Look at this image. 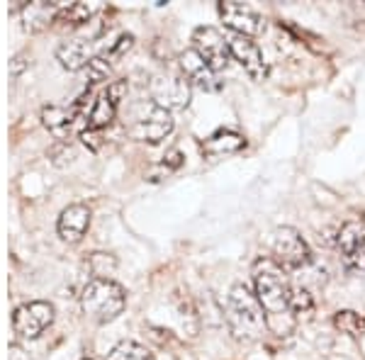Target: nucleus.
I'll return each mask as SVG.
<instances>
[{
	"label": "nucleus",
	"mask_w": 365,
	"mask_h": 360,
	"mask_svg": "<svg viewBox=\"0 0 365 360\" xmlns=\"http://www.w3.org/2000/svg\"><path fill=\"white\" fill-rule=\"evenodd\" d=\"M253 294L263 307L268 329L275 336H290L297 326V319L292 314L290 297L292 287L285 275V268H280L273 258H258L253 263Z\"/></svg>",
	"instance_id": "obj_1"
},
{
	"label": "nucleus",
	"mask_w": 365,
	"mask_h": 360,
	"mask_svg": "<svg viewBox=\"0 0 365 360\" xmlns=\"http://www.w3.org/2000/svg\"><path fill=\"white\" fill-rule=\"evenodd\" d=\"M217 10H220V17L222 22L232 29L234 34H241V37H256V34H261L263 29V17L256 13L253 8L244 3H220L217 5Z\"/></svg>",
	"instance_id": "obj_11"
},
{
	"label": "nucleus",
	"mask_w": 365,
	"mask_h": 360,
	"mask_svg": "<svg viewBox=\"0 0 365 360\" xmlns=\"http://www.w3.org/2000/svg\"><path fill=\"white\" fill-rule=\"evenodd\" d=\"M290 307H292V314H295V319H299V317L309 319L312 314H314V299H312V294L307 290H302V287L292 290Z\"/></svg>",
	"instance_id": "obj_22"
},
{
	"label": "nucleus",
	"mask_w": 365,
	"mask_h": 360,
	"mask_svg": "<svg viewBox=\"0 0 365 360\" xmlns=\"http://www.w3.org/2000/svg\"><path fill=\"white\" fill-rule=\"evenodd\" d=\"M22 66H25V63H22V56H15V58H13V76L20 73Z\"/></svg>",
	"instance_id": "obj_23"
},
{
	"label": "nucleus",
	"mask_w": 365,
	"mask_h": 360,
	"mask_svg": "<svg viewBox=\"0 0 365 360\" xmlns=\"http://www.w3.org/2000/svg\"><path fill=\"white\" fill-rule=\"evenodd\" d=\"M93 17V8L86 3H61L56 22H66V25H86Z\"/></svg>",
	"instance_id": "obj_21"
},
{
	"label": "nucleus",
	"mask_w": 365,
	"mask_h": 360,
	"mask_svg": "<svg viewBox=\"0 0 365 360\" xmlns=\"http://www.w3.org/2000/svg\"><path fill=\"white\" fill-rule=\"evenodd\" d=\"M56 58L61 61V66L68 71L86 68L88 63L96 58L93 56V42L91 39H71V42H63L56 49Z\"/></svg>",
	"instance_id": "obj_17"
},
{
	"label": "nucleus",
	"mask_w": 365,
	"mask_h": 360,
	"mask_svg": "<svg viewBox=\"0 0 365 360\" xmlns=\"http://www.w3.org/2000/svg\"><path fill=\"white\" fill-rule=\"evenodd\" d=\"M127 304L125 290L110 277H93L86 282L83 292H81V307H83L86 317L98 324H108L122 314Z\"/></svg>",
	"instance_id": "obj_3"
},
{
	"label": "nucleus",
	"mask_w": 365,
	"mask_h": 360,
	"mask_svg": "<svg viewBox=\"0 0 365 360\" xmlns=\"http://www.w3.org/2000/svg\"><path fill=\"white\" fill-rule=\"evenodd\" d=\"M246 146V139L241 137L239 132H232V129H220L212 137L202 141V153L207 158H220V156H232V153H239Z\"/></svg>",
	"instance_id": "obj_16"
},
{
	"label": "nucleus",
	"mask_w": 365,
	"mask_h": 360,
	"mask_svg": "<svg viewBox=\"0 0 365 360\" xmlns=\"http://www.w3.org/2000/svg\"><path fill=\"white\" fill-rule=\"evenodd\" d=\"M225 319L234 339L244 341V344L258 341L263 329H268L261 302H258L256 294H251L246 285H234L229 290L225 304Z\"/></svg>",
	"instance_id": "obj_2"
},
{
	"label": "nucleus",
	"mask_w": 365,
	"mask_h": 360,
	"mask_svg": "<svg viewBox=\"0 0 365 360\" xmlns=\"http://www.w3.org/2000/svg\"><path fill=\"white\" fill-rule=\"evenodd\" d=\"M108 360H154V353L146 346L134 344V341H122L110 351Z\"/></svg>",
	"instance_id": "obj_20"
},
{
	"label": "nucleus",
	"mask_w": 365,
	"mask_h": 360,
	"mask_svg": "<svg viewBox=\"0 0 365 360\" xmlns=\"http://www.w3.org/2000/svg\"><path fill=\"white\" fill-rule=\"evenodd\" d=\"M173 132V115L156 105L154 100H144L132 110V122H129V134L146 144H161L168 134Z\"/></svg>",
	"instance_id": "obj_4"
},
{
	"label": "nucleus",
	"mask_w": 365,
	"mask_h": 360,
	"mask_svg": "<svg viewBox=\"0 0 365 360\" xmlns=\"http://www.w3.org/2000/svg\"><path fill=\"white\" fill-rule=\"evenodd\" d=\"M54 322V307L42 299L20 304L13 312V329L20 339H39Z\"/></svg>",
	"instance_id": "obj_7"
},
{
	"label": "nucleus",
	"mask_w": 365,
	"mask_h": 360,
	"mask_svg": "<svg viewBox=\"0 0 365 360\" xmlns=\"http://www.w3.org/2000/svg\"><path fill=\"white\" fill-rule=\"evenodd\" d=\"M192 49L205 58V63L220 73L229 66V58H232V49H229V37L220 32L217 27H197L192 32Z\"/></svg>",
	"instance_id": "obj_6"
},
{
	"label": "nucleus",
	"mask_w": 365,
	"mask_h": 360,
	"mask_svg": "<svg viewBox=\"0 0 365 360\" xmlns=\"http://www.w3.org/2000/svg\"><path fill=\"white\" fill-rule=\"evenodd\" d=\"M58 10H61V3H44V0H37V3H29L25 10H22V22H25V29L29 32H39L46 25L56 22Z\"/></svg>",
	"instance_id": "obj_18"
},
{
	"label": "nucleus",
	"mask_w": 365,
	"mask_h": 360,
	"mask_svg": "<svg viewBox=\"0 0 365 360\" xmlns=\"http://www.w3.org/2000/svg\"><path fill=\"white\" fill-rule=\"evenodd\" d=\"M88 227H91V210L86 205H68L58 217L56 232L66 244H78L86 236Z\"/></svg>",
	"instance_id": "obj_14"
},
{
	"label": "nucleus",
	"mask_w": 365,
	"mask_h": 360,
	"mask_svg": "<svg viewBox=\"0 0 365 360\" xmlns=\"http://www.w3.org/2000/svg\"><path fill=\"white\" fill-rule=\"evenodd\" d=\"M339 251L349 270L365 268V220H351L339 232Z\"/></svg>",
	"instance_id": "obj_9"
},
{
	"label": "nucleus",
	"mask_w": 365,
	"mask_h": 360,
	"mask_svg": "<svg viewBox=\"0 0 365 360\" xmlns=\"http://www.w3.org/2000/svg\"><path fill=\"white\" fill-rule=\"evenodd\" d=\"M178 61H180L182 78H185L190 86H195V88H200V91H205V93L222 91V81L217 78V73L207 66V63H205V58L200 56L195 49H185L178 56Z\"/></svg>",
	"instance_id": "obj_12"
},
{
	"label": "nucleus",
	"mask_w": 365,
	"mask_h": 360,
	"mask_svg": "<svg viewBox=\"0 0 365 360\" xmlns=\"http://www.w3.org/2000/svg\"><path fill=\"white\" fill-rule=\"evenodd\" d=\"M229 49L232 56L241 63V68L251 76L253 81H263L268 76V63L263 58L261 46L253 42L251 37H241V34H229Z\"/></svg>",
	"instance_id": "obj_13"
},
{
	"label": "nucleus",
	"mask_w": 365,
	"mask_h": 360,
	"mask_svg": "<svg viewBox=\"0 0 365 360\" xmlns=\"http://www.w3.org/2000/svg\"><path fill=\"white\" fill-rule=\"evenodd\" d=\"M125 93H127V81H115V83H110L96 100H93L91 115H88V129H91V132H100V129H105L115 120L120 100Z\"/></svg>",
	"instance_id": "obj_10"
},
{
	"label": "nucleus",
	"mask_w": 365,
	"mask_h": 360,
	"mask_svg": "<svg viewBox=\"0 0 365 360\" xmlns=\"http://www.w3.org/2000/svg\"><path fill=\"white\" fill-rule=\"evenodd\" d=\"M81 100L73 105V108H58V105H49V108L42 110V122L44 127L54 134L56 139H66L73 129V122L78 120V112H81Z\"/></svg>",
	"instance_id": "obj_15"
},
{
	"label": "nucleus",
	"mask_w": 365,
	"mask_h": 360,
	"mask_svg": "<svg viewBox=\"0 0 365 360\" xmlns=\"http://www.w3.org/2000/svg\"><path fill=\"white\" fill-rule=\"evenodd\" d=\"M334 326L341 334L351 336V339H363L365 336V314H358L353 309H339L334 314Z\"/></svg>",
	"instance_id": "obj_19"
},
{
	"label": "nucleus",
	"mask_w": 365,
	"mask_h": 360,
	"mask_svg": "<svg viewBox=\"0 0 365 360\" xmlns=\"http://www.w3.org/2000/svg\"><path fill=\"white\" fill-rule=\"evenodd\" d=\"M270 249H273V261L280 268H304L312 261V251L307 241L302 239V234L292 227H280L273 232V241H270Z\"/></svg>",
	"instance_id": "obj_5"
},
{
	"label": "nucleus",
	"mask_w": 365,
	"mask_h": 360,
	"mask_svg": "<svg viewBox=\"0 0 365 360\" xmlns=\"http://www.w3.org/2000/svg\"><path fill=\"white\" fill-rule=\"evenodd\" d=\"M149 91H151V100L168 112L185 110L190 105V83L182 78V73L154 76Z\"/></svg>",
	"instance_id": "obj_8"
}]
</instances>
